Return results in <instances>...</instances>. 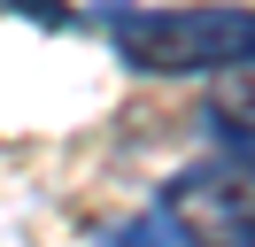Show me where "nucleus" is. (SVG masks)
Instances as JSON below:
<instances>
[{"instance_id": "f257e3e1", "label": "nucleus", "mask_w": 255, "mask_h": 247, "mask_svg": "<svg viewBox=\"0 0 255 247\" xmlns=\"http://www.w3.org/2000/svg\"><path fill=\"white\" fill-rule=\"evenodd\" d=\"M93 31L139 77H232V70H255V8H232V0H193V8L101 0Z\"/></svg>"}, {"instance_id": "f03ea898", "label": "nucleus", "mask_w": 255, "mask_h": 247, "mask_svg": "<svg viewBox=\"0 0 255 247\" xmlns=\"http://www.w3.org/2000/svg\"><path fill=\"white\" fill-rule=\"evenodd\" d=\"M209 154L186 162L155 201L178 216L186 247H255V108H201Z\"/></svg>"}, {"instance_id": "7ed1b4c3", "label": "nucleus", "mask_w": 255, "mask_h": 247, "mask_svg": "<svg viewBox=\"0 0 255 247\" xmlns=\"http://www.w3.org/2000/svg\"><path fill=\"white\" fill-rule=\"evenodd\" d=\"M93 247H186V232H178V216L162 209V201H147V209L124 216V224H101Z\"/></svg>"}, {"instance_id": "20e7f679", "label": "nucleus", "mask_w": 255, "mask_h": 247, "mask_svg": "<svg viewBox=\"0 0 255 247\" xmlns=\"http://www.w3.org/2000/svg\"><path fill=\"white\" fill-rule=\"evenodd\" d=\"M0 8H8V15H31V23H47V31H70V23H78L70 0H0Z\"/></svg>"}]
</instances>
